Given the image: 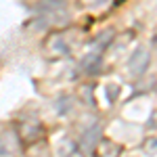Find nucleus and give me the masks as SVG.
Listing matches in <instances>:
<instances>
[{
	"instance_id": "nucleus-1",
	"label": "nucleus",
	"mask_w": 157,
	"mask_h": 157,
	"mask_svg": "<svg viewBox=\"0 0 157 157\" xmlns=\"http://www.w3.org/2000/svg\"><path fill=\"white\" fill-rule=\"evenodd\" d=\"M149 65H151V55H149V50L143 48V46L134 50L130 61H128V69H130V73H132L134 78H140V75L149 69Z\"/></svg>"
},
{
	"instance_id": "nucleus-2",
	"label": "nucleus",
	"mask_w": 157,
	"mask_h": 157,
	"mask_svg": "<svg viewBox=\"0 0 157 157\" xmlns=\"http://www.w3.org/2000/svg\"><path fill=\"white\" fill-rule=\"evenodd\" d=\"M121 147L111 143V140H98L92 149V157H120Z\"/></svg>"
},
{
	"instance_id": "nucleus-3",
	"label": "nucleus",
	"mask_w": 157,
	"mask_h": 157,
	"mask_svg": "<svg viewBox=\"0 0 157 157\" xmlns=\"http://www.w3.org/2000/svg\"><path fill=\"white\" fill-rule=\"evenodd\" d=\"M98 138H101V126H92V128H88L84 132V138H82V145L86 149H94V145L98 143Z\"/></svg>"
},
{
	"instance_id": "nucleus-4",
	"label": "nucleus",
	"mask_w": 157,
	"mask_h": 157,
	"mask_svg": "<svg viewBox=\"0 0 157 157\" xmlns=\"http://www.w3.org/2000/svg\"><path fill=\"white\" fill-rule=\"evenodd\" d=\"M82 67H84L88 73H94L101 69V55L98 52H90L82 59Z\"/></svg>"
},
{
	"instance_id": "nucleus-5",
	"label": "nucleus",
	"mask_w": 157,
	"mask_h": 157,
	"mask_svg": "<svg viewBox=\"0 0 157 157\" xmlns=\"http://www.w3.org/2000/svg\"><path fill=\"white\" fill-rule=\"evenodd\" d=\"M111 40H113V32H107V36L103 34V36L98 38V40L94 42V44H97V48H107V46H109V42H111Z\"/></svg>"
},
{
	"instance_id": "nucleus-6",
	"label": "nucleus",
	"mask_w": 157,
	"mask_h": 157,
	"mask_svg": "<svg viewBox=\"0 0 157 157\" xmlns=\"http://www.w3.org/2000/svg\"><path fill=\"white\" fill-rule=\"evenodd\" d=\"M50 44H52L55 52H61V55H63V52H67V46H65V42H63L61 38H55V40H52Z\"/></svg>"
},
{
	"instance_id": "nucleus-7",
	"label": "nucleus",
	"mask_w": 157,
	"mask_h": 157,
	"mask_svg": "<svg viewBox=\"0 0 157 157\" xmlns=\"http://www.w3.org/2000/svg\"><path fill=\"white\" fill-rule=\"evenodd\" d=\"M103 2H107V0H78V4H80V6H84V9H92V6H101Z\"/></svg>"
},
{
	"instance_id": "nucleus-8",
	"label": "nucleus",
	"mask_w": 157,
	"mask_h": 157,
	"mask_svg": "<svg viewBox=\"0 0 157 157\" xmlns=\"http://www.w3.org/2000/svg\"><path fill=\"white\" fill-rule=\"evenodd\" d=\"M151 44H153V48L157 50V32L153 34V38H151Z\"/></svg>"
},
{
	"instance_id": "nucleus-9",
	"label": "nucleus",
	"mask_w": 157,
	"mask_h": 157,
	"mask_svg": "<svg viewBox=\"0 0 157 157\" xmlns=\"http://www.w3.org/2000/svg\"><path fill=\"white\" fill-rule=\"evenodd\" d=\"M149 149H157V140H151V147Z\"/></svg>"
}]
</instances>
